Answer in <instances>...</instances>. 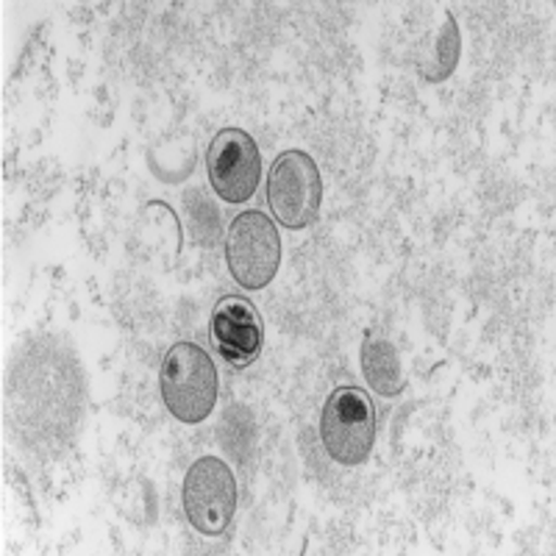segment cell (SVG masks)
<instances>
[{
    "label": "cell",
    "instance_id": "6da1fadb",
    "mask_svg": "<svg viewBox=\"0 0 556 556\" xmlns=\"http://www.w3.org/2000/svg\"><path fill=\"white\" fill-rule=\"evenodd\" d=\"M159 390L176 420L201 424L217 404L215 362L195 342H176L162 359Z\"/></svg>",
    "mask_w": 556,
    "mask_h": 556
},
{
    "label": "cell",
    "instance_id": "7a4b0ae2",
    "mask_svg": "<svg viewBox=\"0 0 556 556\" xmlns=\"http://www.w3.org/2000/svg\"><path fill=\"white\" fill-rule=\"evenodd\" d=\"M323 448L340 465H362L374 454L376 406L359 387H337L320 415Z\"/></svg>",
    "mask_w": 556,
    "mask_h": 556
},
{
    "label": "cell",
    "instance_id": "3957f363",
    "mask_svg": "<svg viewBox=\"0 0 556 556\" xmlns=\"http://www.w3.org/2000/svg\"><path fill=\"white\" fill-rule=\"evenodd\" d=\"M226 262L235 281L245 290H262L281 265V237L265 212L248 208L237 215L226 235Z\"/></svg>",
    "mask_w": 556,
    "mask_h": 556
},
{
    "label": "cell",
    "instance_id": "277c9868",
    "mask_svg": "<svg viewBox=\"0 0 556 556\" xmlns=\"http://www.w3.org/2000/svg\"><path fill=\"white\" fill-rule=\"evenodd\" d=\"M267 203L285 228L301 231L317 220L323 203V176L304 151H285L267 176Z\"/></svg>",
    "mask_w": 556,
    "mask_h": 556
},
{
    "label": "cell",
    "instance_id": "5b68a950",
    "mask_svg": "<svg viewBox=\"0 0 556 556\" xmlns=\"http://www.w3.org/2000/svg\"><path fill=\"white\" fill-rule=\"evenodd\" d=\"M184 513L201 534L217 538L237 509V479L220 456H201L184 476Z\"/></svg>",
    "mask_w": 556,
    "mask_h": 556
},
{
    "label": "cell",
    "instance_id": "8992f818",
    "mask_svg": "<svg viewBox=\"0 0 556 556\" xmlns=\"http://www.w3.org/2000/svg\"><path fill=\"white\" fill-rule=\"evenodd\" d=\"M212 190L226 203L251 201L262 178V153L242 128H223L206 151Z\"/></svg>",
    "mask_w": 556,
    "mask_h": 556
},
{
    "label": "cell",
    "instance_id": "52a82bcc",
    "mask_svg": "<svg viewBox=\"0 0 556 556\" xmlns=\"http://www.w3.org/2000/svg\"><path fill=\"white\" fill-rule=\"evenodd\" d=\"M208 337L228 365L248 367L253 359H260L262 345H265V326L248 298L226 295L217 301L212 312Z\"/></svg>",
    "mask_w": 556,
    "mask_h": 556
},
{
    "label": "cell",
    "instance_id": "ba28073f",
    "mask_svg": "<svg viewBox=\"0 0 556 556\" xmlns=\"http://www.w3.org/2000/svg\"><path fill=\"white\" fill-rule=\"evenodd\" d=\"M362 374H365L370 390H376L384 399H395L406 387L404 365L390 340L379 334L365 337L362 345Z\"/></svg>",
    "mask_w": 556,
    "mask_h": 556
},
{
    "label": "cell",
    "instance_id": "9c48e42d",
    "mask_svg": "<svg viewBox=\"0 0 556 556\" xmlns=\"http://www.w3.org/2000/svg\"><path fill=\"white\" fill-rule=\"evenodd\" d=\"M459 26L451 12H443V28H437L434 37L426 39V45L417 51V73L429 84L445 81L459 64Z\"/></svg>",
    "mask_w": 556,
    "mask_h": 556
}]
</instances>
